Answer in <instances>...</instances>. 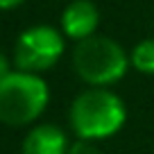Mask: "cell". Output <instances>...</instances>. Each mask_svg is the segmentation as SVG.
Returning <instances> with one entry per match:
<instances>
[{
    "label": "cell",
    "instance_id": "obj_1",
    "mask_svg": "<svg viewBox=\"0 0 154 154\" xmlns=\"http://www.w3.org/2000/svg\"><path fill=\"white\" fill-rule=\"evenodd\" d=\"M68 122L77 138L106 140L125 127L127 104L109 86H88L70 102Z\"/></svg>",
    "mask_w": 154,
    "mask_h": 154
},
{
    "label": "cell",
    "instance_id": "obj_2",
    "mask_svg": "<svg viewBox=\"0 0 154 154\" xmlns=\"http://www.w3.org/2000/svg\"><path fill=\"white\" fill-rule=\"evenodd\" d=\"M50 104V84L38 72L14 70L0 82V122L32 127Z\"/></svg>",
    "mask_w": 154,
    "mask_h": 154
},
{
    "label": "cell",
    "instance_id": "obj_3",
    "mask_svg": "<svg viewBox=\"0 0 154 154\" xmlns=\"http://www.w3.org/2000/svg\"><path fill=\"white\" fill-rule=\"evenodd\" d=\"M72 68L88 86H113L131 68L129 52L116 38L93 34L77 41L72 48Z\"/></svg>",
    "mask_w": 154,
    "mask_h": 154
},
{
    "label": "cell",
    "instance_id": "obj_4",
    "mask_svg": "<svg viewBox=\"0 0 154 154\" xmlns=\"http://www.w3.org/2000/svg\"><path fill=\"white\" fill-rule=\"evenodd\" d=\"M66 41L61 29L52 25H29L18 34L14 43V68L27 72H45L61 61L66 52Z\"/></svg>",
    "mask_w": 154,
    "mask_h": 154
},
{
    "label": "cell",
    "instance_id": "obj_5",
    "mask_svg": "<svg viewBox=\"0 0 154 154\" xmlns=\"http://www.w3.org/2000/svg\"><path fill=\"white\" fill-rule=\"evenodd\" d=\"M61 32L70 41H82L86 36L97 34V25H100V9L93 0H68V5L63 7L61 18Z\"/></svg>",
    "mask_w": 154,
    "mask_h": 154
},
{
    "label": "cell",
    "instance_id": "obj_6",
    "mask_svg": "<svg viewBox=\"0 0 154 154\" xmlns=\"http://www.w3.org/2000/svg\"><path fill=\"white\" fill-rule=\"evenodd\" d=\"M70 138L66 129L52 122L32 125L20 143V154H68Z\"/></svg>",
    "mask_w": 154,
    "mask_h": 154
},
{
    "label": "cell",
    "instance_id": "obj_7",
    "mask_svg": "<svg viewBox=\"0 0 154 154\" xmlns=\"http://www.w3.org/2000/svg\"><path fill=\"white\" fill-rule=\"evenodd\" d=\"M131 68L143 75H154V38H143L129 52Z\"/></svg>",
    "mask_w": 154,
    "mask_h": 154
},
{
    "label": "cell",
    "instance_id": "obj_8",
    "mask_svg": "<svg viewBox=\"0 0 154 154\" xmlns=\"http://www.w3.org/2000/svg\"><path fill=\"white\" fill-rule=\"evenodd\" d=\"M68 154H102V149L97 147L95 140L77 138L75 143H70V149H68Z\"/></svg>",
    "mask_w": 154,
    "mask_h": 154
},
{
    "label": "cell",
    "instance_id": "obj_9",
    "mask_svg": "<svg viewBox=\"0 0 154 154\" xmlns=\"http://www.w3.org/2000/svg\"><path fill=\"white\" fill-rule=\"evenodd\" d=\"M11 70H14V68H11V61H9V57H7V54L2 52V50H0V82H2V79H5V77L9 75Z\"/></svg>",
    "mask_w": 154,
    "mask_h": 154
},
{
    "label": "cell",
    "instance_id": "obj_10",
    "mask_svg": "<svg viewBox=\"0 0 154 154\" xmlns=\"http://www.w3.org/2000/svg\"><path fill=\"white\" fill-rule=\"evenodd\" d=\"M25 0H0V11H11L16 7H20Z\"/></svg>",
    "mask_w": 154,
    "mask_h": 154
}]
</instances>
